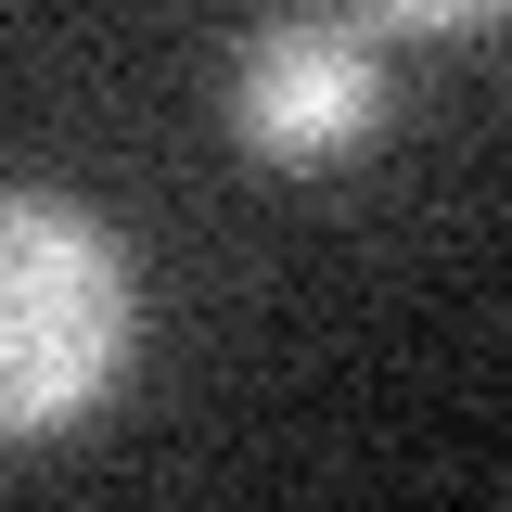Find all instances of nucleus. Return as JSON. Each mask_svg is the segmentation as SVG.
I'll return each instance as SVG.
<instances>
[{
	"label": "nucleus",
	"mask_w": 512,
	"mask_h": 512,
	"mask_svg": "<svg viewBox=\"0 0 512 512\" xmlns=\"http://www.w3.org/2000/svg\"><path fill=\"white\" fill-rule=\"evenodd\" d=\"M372 26H500L512 0H359Z\"/></svg>",
	"instance_id": "7ed1b4c3"
},
{
	"label": "nucleus",
	"mask_w": 512,
	"mask_h": 512,
	"mask_svg": "<svg viewBox=\"0 0 512 512\" xmlns=\"http://www.w3.org/2000/svg\"><path fill=\"white\" fill-rule=\"evenodd\" d=\"M128 359V256L64 192H0V436H64Z\"/></svg>",
	"instance_id": "f257e3e1"
},
{
	"label": "nucleus",
	"mask_w": 512,
	"mask_h": 512,
	"mask_svg": "<svg viewBox=\"0 0 512 512\" xmlns=\"http://www.w3.org/2000/svg\"><path fill=\"white\" fill-rule=\"evenodd\" d=\"M384 116V77L372 52L346 39V26H269L244 64H231V128H244L256 154H346V141H372Z\"/></svg>",
	"instance_id": "f03ea898"
}]
</instances>
